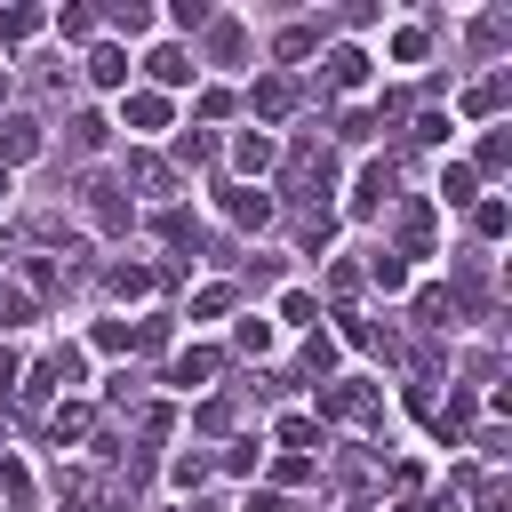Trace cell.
I'll return each instance as SVG.
<instances>
[{
    "label": "cell",
    "instance_id": "6da1fadb",
    "mask_svg": "<svg viewBox=\"0 0 512 512\" xmlns=\"http://www.w3.org/2000/svg\"><path fill=\"white\" fill-rule=\"evenodd\" d=\"M328 416H336V424H368V416H376V392H368V384H320V424H328Z\"/></svg>",
    "mask_w": 512,
    "mask_h": 512
},
{
    "label": "cell",
    "instance_id": "7a4b0ae2",
    "mask_svg": "<svg viewBox=\"0 0 512 512\" xmlns=\"http://www.w3.org/2000/svg\"><path fill=\"white\" fill-rule=\"evenodd\" d=\"M120 120H128L136 136H160L176 112H168V96H160V88H128V96H120Z\"/></svg>",
    "mask_w": 512,
    "mask_h": 512
},
{
    "label": "cell",
    "instance_id": "3957f363",
    "mask_svg": "<svg viewBox=\"0 0 512 512\" xmlns=\"http://www.w3.org/2000/svg\"><path fill=\"white\" fill-rule=\"evenodd\" d=\"M80 200H88V216H96L104 232H128V192H120L112 176H88V184H80Z\"/></svg>",
    "mask_w": 512,
    "mask_h": 512
},
{
    "label": "cell",
    "instance_id": "277c9868",
    "mask_svg": "<svg viewBox=\"0 0 512 512\" xmlns=\"http://www.w3.org/2000/svg\"><path fill=\"white\" fill-rule=\"evenodd\" d=\"M216 368H224V352H216V344H184V352H176V368H168V384H184V392H192V384H208Z\"/></svg>",
    "mask_w": 512,
    "mask_h": 512
},
{
    "label": "cell",
    "instance_id": "5b68a950",
    "mask_svg": "<svg viewBox=\"0 0 512 512\" xmlns=\"http://www.w3.org/2000/svg\"><path fill=\"white\" fill-rule=\"evenodd\" d=\"M144 72H152V80H160V88H184V80H192V72H200V64H192V56H184V48H176V40H160V48H152V56H144Z\"/></svg>",
    "mask_w": 512,
    "mask_h": 512
},
{
    "label": "cell",
    "instance_id": "8992f818",
    "mask_svg": "<svg viewBox=\"0 0 512 512\" xmlns=\"http://www.w3.org/2000/svg\"><path fill=\"white\" fill-rule=\"evenodd\" d=\"M40 32H48V8H24V0L0 8V48H24V40H40Z\"/></svg>",
    "mask_w": 512,
    "mask_h": 512
},
{
    "label": "cell",
    "instance_id": "52a82bcc",
    "mask_svg": "<svg viewBox=\"0 0 512 512\" xmlns=\"http://www.w3.org/2000/svg\"><path fill=\"white\" fill-rule=\"evenodd\" d=\"M88 80H96V88H128V48H120V40L88 48Z\"/></svg>",
    "mask_w": 512,
    "mask_h": 512
},
{
    "label": "cell",
    "instance_id": "ba28073f",
    "mask_svg": "<svg viewBox=\"0 0 512 512\" xmlns=\"http://www.w3.org/2000/svg\"><path fill=\"white\" fill-rule=\"evenodd\" d=\"M288 112H296V80H288V72L256 80V120H288Z\"/></svg>",
    "mask_w": 512,
    "mask_h": 512
},
{
    "label": "cell",
    "instance_id": "9c48e42d",
    "mask_svg": "<svg viewBox=\"0 0 512 512\" xmlns=\"http://www.w3.org/2000/svg\"><path fill=\"white\" fill-rule=\"evenodd\" d=\"M504 96H512V80H504V72H488V80H472V88H464V112H472V120H496V112H504Z\"/></svg>",
    "mask_w": 512,
    "mask_h": 512
},
{
    "label": "cell",
    "instance_id": "30bf717a",
    "mask_svg": "<svg viewBox=\"0 0 512 512\" xmlns=\"http://www.w3.org/2000/svg\"><path fill=\"white\" fill-rule=\"evenodd\" d=\"M32 152H40V120L16 112V120L0 128V168H16V160H32Z\"/></svg>",
    "mask_w": 512,
    "mask_h": 512
},
{
    "label": "cell",
    "instance_id": "8fae6325",
    "mask_svg": "<svg viewBox=\"0 0 512 512\" xmlns=\"http://www.w3.org/2000/svg\"><path fill=\"white\" fill-rule=\"evenodd\" d=\"M232 168H240V176H264V168H272V136H264V128H240V136H232Z\"/></svg>",
    "mask_w": 512,
    "mask_h": 512
},
{
    "label": "cell",
    "instance_id": "7c38bea8",
    "mask_svg": "<svg viewBox=\"0 0 512 512\" xmlns=\"http://www.w3.org/2000/svg\"><path fill=\"white\" fill-rule=\"evenodd\" d=\"M384 192H392V168H384V160H368V168H360V184H352V216H376V208H384Z\"/></svg>",
    "mask_w": 512,
    "mask_h": 512
},
{
    "label": "cell",
    "instance_id": "4fadbf2b",
    "mask_svg": "<svg viewBox=\"0 0 512 512\" xmlns=\"http://www.w3.org/2000/svg\"><path fill=\"white\" fill-rule=\"evenodd\" d=\"M400 256H432V208L424 200L400 208Z\"/></svg>",
    "mask_w": 512,
    "mask_h": 512
},
{
    "label": "cell",
    "instance_id": "5bb4252c",
    "mask_svg": "<svg viewBox=\"0 0 512 512\" xmlns=\"http://www.w3.org/2000/svg\"><path fill=\"white\" fill-rule=\"evenodd\" d=\"M128 176H136V184H144L152 200H160V192H176V168H168L160 152H128Z\"/></svg>",
    "mask_w": 512,
    "mask_h": 512
},
{
    "label": "cell",
    "instance_id": "9a60e30c",
    "mask_svg": "<svg viewBox=\"0 0 512 512\" xmlns=\"http://www.w3.org/2000/svg\"><path fill=\"white\" fill-rule=\"evenodd\" d=\"M224 216H232V224H272V192L240 184V192H224Z\"/></svg>",
    "mask_w": 512,
    "mask_h": 512
},
{
    "label": "cell",
    "instance_id": "2e32d148",
    "mask_svg": "<svg viewBox=\"0 0 512 512\" xmlns=\"http://www.w3.org/2000/svg\"><path fill=\"white\" fill-rule=\"evenodd\" d=\"M80 432H88V400H56V408H48V440H56V448H72Z\"/></svg>",
    "mask_w": 512,
    "mask_h": 512
},
{
    "label": "cell",
    "instance_id": "e0dca14e",
    "mask_svg": "<svg viewBox=\"0 0 512 512\" xmlns=\"http://www.w3.org/2000/svg\"><path fill=\"white\" fill-rule=\"evenodd\" d=\"M440 200H448V208H472V200H480V176H472L464 160H448V168H440Z\"/></svg>",
    "mask_w": 512,
    "mask_h": 512
},
{
    "label": "cell",
    "instance_id": "ac0fdd59",
    "mask_svg": "<svg viewBox=\"0 0 512 512\" xmlns=\"http://www.w3.org/2000/svg\"><path fill=\"white\" fill-rule=\"evenodd\" d=\"M272 440H280L288 456H304V448H320V416H280V424H272Z\"/></svg>",
    "mask_w": 512,
    "mask_h": 512
},
{
    "label": "cell",
    "instance_id": "d6986e66",
    "mask_svg": "<svg viewBox=\"0 0 512 512\" xmlns=\"http://www.w3.org/2000/svg\"><path fill=\"white\" fill-rule=\"evenodd\" d=\"M0 496H8V512H32V472L16 456H0Z\"/></svg>",
    "mask_w": 512,
    "mask_h": 512
},
{
    "label": "cell",
    "instance_id": "ffe728a7",
    "mask_svg": "<svg viewBox=\"0 0 512 512\" xmlns=\"http://www.w3.org/2000/svg\"><path fill=\"white\" fill-rule=\"evenodd\" d=\"M240 48H248V40H240V24H232V16H208V56H216V64H232Z\"/></svg>",
    "mask_w": 512,
    "mask_h": 512
},
{
    "label": "cell",
    "instance_id": "44dd1931",
    "mask_svg": "<svg viewBox=\"0 0 512 512\" xmlns=\"http://www.w3.org/2000/svg\"><path fill=\"white\" fill-rule=\"evenodd\" d=\"M312 48H320V24H288V32L272 40V56H280V64H296V56H312Z\"/></svg>",
    "mask_w": 512,
    "mask_h": 512
},
{
    "label": "cell",
    "instance_id": "7402d4cb",
    "mask_svg": "<svg viewBox=\"0 0 512 512\" xmlns=\"http://www.w3.org/2000/svg\"><path fill=\"white\" fill-rule=\"evenodd\" d=\"M360 80H368V56L360 48H336L328 56V88H360Z\"/></svg>",
    "mask_w": 512,
    "mask_h": 512
},
{
    "label": "cell",
    "instance_id": "603a6c76",
    "mask_svg": "<svg viewBox=\"0 0 512 512\" xmlns=\"http://www.w3.org/2000/svg\"><path fill=\"white\" fill-rule=\"evenodd\" d=\"M472 232H480V240H504V232H512V208H504V200H472Z\"/></svg>",
    "mask_w": 512,
    "mask_h": 512
},
{
    "label": "cell",
    "instance_id": "cb8c5ba5",
    "mask_svg": "<svg viewBox=\"0 0 512 512\" xmlns=\"http://www.w3.org/2000/svg\"><path fill=\"white\" fill-rule=\"evenodd\" d=\"M112 296H120V304L152 296V272H144V264H112Z\"/></svg>",
    "mask_w": 512,
    "mask_h": 512
},
{
    "label": "cell",
    "instance_id": "d4e9b609",
    "mask_svg": "<svg viewBox=\"0 0 512 512\" xmlns=\"http://www.w3.org/2000/svg\"><path fill=\"white\" fill-rule=\"evenodd\" d=\"M416 320H424V328H448V320H456L448 288H424V296H416Z\"/></svg>",
    "mask_w": 512,
    "mask_h": 512
},
{
    "label": "cell",
    "instance_id": "484cf974",
    "mask_svg": "<svg viewBox=\"0 0 512 512\" xmlns=\"http://www.w3.org/2000/svg\"><path fill=\"white\" fill-rule=\"evenodd\" d=\"M232 344H240V352H272V320H256V312H248V320L232 328Z\"/></svg>",
    "mask_w": 512,
    "mask_h": 512
},
{
    "label": "cell",
    "instance_id": "4316f807",
    "mask_svg": "<svg viewBox=\"0 0 512 512\" xmlns=\"http://www.w3.org/2000/svg\"><path fill=\"white\" fill-rule=\"evenodd\" d=\"M48 24H56V32H64V40H88V32H96V16H88V8H56V16H48Z\"/></svg>",
    "mask_w": 512,
    "mask_h": 512
},
{
    "label": "cell",
    "instance_id": "83f0119b",
    "mask_svg": "<svg viewBox=\"0 0 512 512\" xmlns=\"http://www.w3.org/2000/svg\"><path fill=\"white\" fill-rule=\"evenodd\" d=\"M424 48H432V40H424V24H400V32H392V56H400V64H416Z\"/></svg>",
    "mask_w": 512,
    "mask_h": 512
},
{
    "label": "cell",
    "instance_id": "f1b7e54d",
    "mask_svg": "<svg viewBox=\"0 0 512 512\" xmlns=\"http://www.w3.org/2000/svg\"><path fill=\"white\" fill-rule=\"evenodd\" d=\"M368 280L392 296V288H408V264H400V256H376V264H368Z\"/></svg>",
    "mask_w": 512,
    "mask_h": 512
},
{
    "label": "cell",
    "instance_id": "f546056e",
    "mask_svg": "<svg viewBox=\"0 0 512 512\" xmlns=\"http://www.w3.org/2000/svg\"><path fill=\"white\" fill-rule=\"evenodd\" d=\"M24 296H56V264H48V256L24 264Z\"/></svg>",
    "mask_w": 512,
    "mask_h": 512
},
{
    "label": "cell",
    "instance_id": "4dcf8cb0",
    "mask_svg": "<svg viewBox=\"0 0 512 512\" xmlns=\"http://www.w3.org/2000/svg\"><path fill=\"white\" fill-rule=\"evenodd\" d=\"M312 312H320V296H312V288H288V296H280V320H296V328H304Z\"/></svg>",
    "mask_w": 512,
    "mask_h": 512
},
{
    "label": "cell",
    "instance_id": "1f68e13d",
    "mask_svg": "<svg viewBox=\"0 0 512 512\" xmlns=\"http://www.w3.org/2000/svg\"><path fill=\"white\" fill-rule=\"evenodd\" d=\"M224 304H232V288H224V280H216V288H200V296H192V320H216V312H224Z\"/></svg>",
    "mask_w": 512,
    "mask_h": 512
},
{
    "label": "cell",
    "instance_id": "d6a6232c",
    "mask_svg": "<svg viewBox=\"0 0 512 512\" xmlns=\"http://www.w3.org/2000/svg\"><path fill=\"white\" fill-rule=\"evenodd\" d=\"M16 320H32V296L24 288H0V328H16Z\"/></svg>",
    "mask_w": 512,
    "mask_h": 512
},
{
    "label": "cell",
    "instance_id": "836d02e7",
    "mask_svg": "<svg viewBox=\"0 0 512 512\" xmlns=\"http://www.w3.org/2000/svg\"><path fill=\"white\" fill-rule=\"evenodd\" d=\"M168 16H176V24H184V32H208V0H176V8H168Z\"/></svg>",
    "mask_w": 512,
    "mask_h": 512
},
{
    "label": "cell",
    "instance_id": "e575fe53",
    "mask_svg": "<svg viewBox=\"0 0 512 512\" xmlns=\"http://www.w3.org/2000/svg\"><path fill=\"white\" fill-rule=\"evenodd\" d=\"M112 24H120V32H144V24H152V8H144V0H120V8H112Z\"/></svg>",
    "mask_w": 512,
    "mask_h": 512
},
{
    "label": "cell",
    "instance_id": "d590c367",
    "mask_svg": "<svg viewBox=\"0 0 512 512\" xmlns=\"http://www.w3.org/2000/svg\"><path fill=\"white\" fill-rule=\"evenodd\" d=\"M72 144H80V152H96V144H104V120H96V112H80V120H72Z\"/></svg>",
    "mask_w": 512,
    "mask_h": 512
},
{
    "label": "cell",
    "instance_id": "8d00e7d4",
    "mask_svg": "<svg viewBox=\"0 0 512 512\" xmlns=\"http://www.w3.org/2000/svg\"><path fill=\"white\" fill-rule=\"evenodd\" d=\"M504 160H512V136H504V128H496V136H488V144H480V168H488V176H496V168H504Z\"/></svg>",
    "mask_w": 512,
    "mask_h": 512
},
{
    "label": "cell",
    "instance_id": "74e56055",
    "mask_svg": "<svg viewBox=\"0 0 512 512\" xmlns=\"http://www.w3.org/2000/svg\"><path fill=\"white\" fill-rule=\"evenodd\" d=\"M96 352H128V320H96Z\"/></svg>",
    "mask_w": 512,
    "mask_h": 512
},
{
    "label": "cell",
    "instance_id": "f35d334b",
    "mask_svg": "<svg viewBox=\"0 0 512 512\" xmlns=\"http://www.w3.org/2000/svg\"><path fill=\"white\" fill-rule=\"evenodd\" d=\"M304 368H312V376H328V368H336V344H328V336H312V344H304Z\"/></svg>",
    "mask_w": 512,
    "mask_h": 512
},
{
    "label": "cell",
    "instance_id": "ab89813d",
    "mask_svg": "<svg viewBox=\"0 0 512 512\" xmlns=\"http://www.w3.org/2000/svg\"><path fill=\"white\" fill-rule=\"evenodd\" d=\"M256 456H264L256 440H232V448H224V472H256Z\"/></svg>",
    "mask_w": 512,
    "mask_h": 512
},
{
    "label": "cell",
    "instance_id": "60d3db41",
    "mask_svg": "<svg viewBox=\"0 0 512 512\" xmlns=\"http://www.w3.org/2000/svg\"><path fill=\"white\" fill-rule=\"evenodd\" d=\"M200 472H208V456H176V464H168V480H176V488H200Z\"/></svg>",
    "mask_w": 512,
    "mask_h": 512
},
{
    "label": "cell",
    "instance_id": "b9f144b4",
    "mask_svg": "<svg viewBox=\"0 0 512 512\" xmlns=\"http://www.w3.org/2000/svg\"><path fill=\"white\" fill-rule=\"evenodd\" d=\"M272 480H280V488H296V480H312V464H304V456H280V464H272Z\"/></svg>",
    "mask_w": 512,
    "mask_h": 512
},
{
    "label": "cell",
    "instance_id": "7bdbcfd3",
    "mask_svg": "<svg viewBox=\"0 0 512 512\" xmlns=\"http://www.w3.org/2000/svg\"><path fill=\"white\" fill-rule=\"evenodd\" d=\"M16 376H24V360H16V352H8V344H0V392H8V384H16Z\"/></svg>",
    "mask_w": 512,
    "mask_h": 512
},
{
    "label": "cell",
    "instance_id": "ee69618b",
    "mask_svg": "<svg viewBox=\"0 0 512 512\" xmlns=\"http://www.w3.org/2000/svg\"><path fill=\"white\" fill-rule=\"evenodd\" d=\"M416 512H456V496H432V504H416Z\"/></svg>",
    "mask_w": 512,
    "mask_h": 512
}]
</instances>
